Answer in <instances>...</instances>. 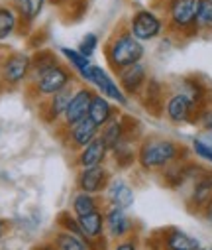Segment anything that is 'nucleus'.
Here are the masks:
<instances>
[{
  "mask_svg": "<svg viewBox=\"0 0 212 250\" xmlns=\"http://www.w3.org/2000/svg\"><path fill=\"white\" fill-rule=\"evenodd\" d=\"M185 148L167 138H146L137 146V164L146 171H163L183 160Z\"/></svg>",
  "mask_w": 212,
  "mask_h": 250,
  "instance_id": "nucleus-1",
  "label": "nucleus"
},
{
  "mask_svg": "<svg viewBox=\"0 0 212 250\" xmlns=\"http://www.w3.org/2000/svg\"><path fill=\"white\" fill-rule=\"evenodd\" d=\"M57 229H63V230H67V232H73V234L85 238V234H83V230H81V227H79L77 217L71 213V211L59 213V217H57Z\"/></svg>",
  "mask_w": 212,
  "mask_h": 250,
  "instance_id": "nucleus-26",
  "label": "nucleus"
},
{
  "mask_svg": "<svg viewBox=\"0 0 212 250\" xmlns=\"http://www.w3.org/2000/svg\"><path fill=\"white\" fill-rule=\"evenodd\" d=\"M49 240L53 242V246L57 250H91V246L87 244L85 238H81L73 232H67L63 229H57Z\"/></svg>",
  "mask_w": 212,
  "mask_h": 250,
  "instance_id": "nucleus-24",
  "label": "nucleus"
},
{
  "mask_svg": "<svg viewBox=\"0 0 212 250\" xmlns=\"http://www.w3.org/2000/svg\"><path fill=\"white\" fill-rule=\"evenodd\" d=\"M34 250H57V248L53 246V242H51V240H47V242H43V244H39V246H36Z\"/></svg>",
  "mask_w": 212,
  "mask_h": 250,
  "instance_id": "nucleus-34",
  "label": "nucleus"
},
{
  "mask_svg": "<svg viewBox=\"0 0 212 250\" xmlns=\"http://www.w3.org/2000/svg\"><path fill=\"white\" fill-rule=\"evenodd\" d=\"M159 242H161V250H198V248H202V244L196 236H193L177 227L163 229L159 232Z\"/></svg>",
  "mask_w": 212,
  "mask_h": 250,
  "instance_id": "nucleus-15",
  "label": "nucleus"
},
{
  "mask_svg": "<svg viewBox=\"0 0 212 250\" xmlns=\"http://www.w3.org/2000/svg\"><path fill=\"white\" fill-rule=\"evenodd\" d=\"M146 55V47L141 42H137L130 30H122L116 32L104 45V57H106V63L110 67V71L120 73L122 69L139 63Z\"/></svg>",
  "mask_w": 212,
  "mask_h": 250,
  "instance_id": "nucleus-2",
  "label": "nucleus"
},
{
  "mask_svg": "<svg viewBox=\"0 0 212 250\" xmlns=\"http://www.w3.org/2000/svg\"><path fill=\"white\" fill-rule=\"evenodd\" d=\"M104 223H106V238L110 242L124 240L128 236L135 234V230H137V225L128 215V211L118 209V207H106L104 209Z\"/></svg>",
  "mask_w": 212,
  "mask_h": 250,
  "instance_id": "nucleus-8",
  "label": "nucleus"
},
{
  "mask_svg": "<svg viewBox=\"0 0 212 250\" xmlns=\"http://www.w3.org/2000/svg\"><path fill=\"white\" fill-rule=\"evenodd\" d=\"M193 152H194L200 160L212 164V144H210V142H204V140L196 138V140L193 142Z\"/></svg>",
  "mask_w": 212,
  "mask_h": 250,
  "instance_id": "nucleus-29",
  "label": "nucleus"
},
{
  "mask_svg": "<svg viewBox=\"0 0 212 250\" xmlns=\"http://www.w3.org/2000/svg\"><path fill=\"white\" fill-rule=\"evenodd\" d=\"M96 47H98V36H96L95 32H89V34H85V36L81 38V42H79V45H77V51L83 53L85 57L93 59Z\"/></svg>",
  "mask_w": 212,
  "mask_h": 250,
  "instance_id": "nucleus-27",
  "label": "nucleus"
},
{
  "mask_svg": "<svg viewBox=\"0 0 212 250\" xmlns=\"http://www.w3.org/2000/svg\"><path fill=\"white\" fill-rule=\"evenodd\" d=\"M6 230H8V223H6L4 219H0V242L4 240V236H6Z\"/></svg>",
  "mask_w": 212,
  "mask_h": 250,
  "instance_id": "nucleus-33",
  "label": "nucleus"
},
{
  "mask_svg": "<svg viewBox=\"0 0 212 250\" xmlns=\"http://www.w3.org/2000/svg\"><path fill=\"white\" fill-rule=\"evenodd\" d=\"M104 197L102 195H91L85 191H75V195L71 197V207L69 211L75 217H83V215H91L95 211H104Z\"/></svg>",
  "mask_w": 212,
  "mask_h": 250,
  "instance_id": "nucleus-19",
  "label": "nucleus"
},
{
  "mask_svg": "<svg viewBox=\"0 0 212 250\" xmlns=\"http://www.w3.org/2000/svg\"><path fill=\"white\" fill-rule=\"evenodd\" d=\"M196 26L206 28V30L212 28V0H202L200 12H198V18H196Z\"/></svg>",
  "mask_w": 212,
  "mask_h": 250,
  "instance_id": "nucleus-28",
  "label": "nucleus"
},
{
  "mask_svg": "<svg viewBox=\"0 0 212 250\" xmlns=\"http://www.w3.org/2000/svg\"><path fill=\"white\" fill-rule=\"evenodd\" d=\"M116 81L128 97H137V95H141V91H144V87L148 83V69L139 61V63H134V65L122 69L120 73H116Z\"/></svg>",
  "mask_w": 212,
  "mask_h": 250,
  "instance_id": "nucleus-13",
  "label": "nucleus"
},
{
  "mask_svg": "<svg viewBox=\"0 0 212 250\" xmlns=\"http://www.w3.org/2000/svg\"><path fill=\"white\" fill-rule=\"evenodd\" d=\"M161 30H163V22L152 10H137L130 20V34L141 43L155 40L161 34Z\"/></svg>",
  "mask_w": 212,
  "mask_h": 250,
  "instance_id": "nucleus-12",
  "label": "nucleus"
},
{
  "mask_svg": "<svg viewBox=\"0 0 212 250\" xmlns=\"http://www.w3.org/2000/svg\"><path fill=\"white\" fill-rule=\"evenodd\" d=\"M200 120H202V124H204V128H206L208 132H212V108H206L204 114L200 116Z\"/></svg>",
  "mask_w": 212,
  "mask_h": 250,
  "instance_id": "nucleus-31",
  "label": "nucleus"
},
{
  "mask_svg": "<svg viewBox=\"0 0 212 250\" xmlns=\"http://www.w3.org/2000/svg\"><path fill=\"white\" fill-rule=\"evenodd\" d=\"M120 112H118V108H116V104L112 103V101H108L106 97H102V95H95L93 97V103H91V110H89V118L96 124L98 128H102V126H106V124L112 120V118H116Z\"/></svg>",
  "mask_w": 212,
  "mask_h": 250,
  "instance_id": "nucleus-20",
  "label": "nucleus"
},
{
  "mask_svg": "<svg viewBox=\"0 0 212 250\" xmlns=\"http://www.w3.org/2000/svg\"><path fill=\"white\" fill-rule=\"evenodd\" d=\"M200 215H202V219H204L208 225H212V197H210V201L204 205V209L200 211Z\"/></svg>",
  "mask_w": 212,
  "mask_h": 250,
  "instance_id": "nucleus-32",
  "label": "nucleus"
},
{
  "mask_svg": "<svg viewBox=\"0 0 212 250\" xmlns=\"http://www.w3.org/2000/svg\"><path fill=\"white\" fill-rule=\"evenodd\" d=\"M202 0H169V20L175 30L187 32L196 26V18L200 12Z\"/></svg>",
  "mask_w": 212,
  "mask_h": 250,
  "instance_id": "nucleus-9",
  "label": "nucleus"
},
{
  "mask_svg": "<svg viewBox=\"0 0 212 250\" xmlns=\"http://www.w3.org/2000/svg\"><path fill=\"white\" fill-rule=\"evenodd\" d=\"M110 179H112L110 169L106 166H98V167L79 169L75 185H77V191H85L91 195H104Z\"/></svg>",
  "mask_w": 212,
  "mask_h": 250,
  "instance_id": "nucleus-11",
  "label": "nucleus"
},
{
  "mask_svg": "<svg viewBox=\"0 0 212 250\" xmlns=\"http://www.w3.org/2000/svg\"><path fill=\"white\" fill-rule=\"evenodd\" d=\"M141 104H144L152 114H159L161 108H165V103H163V87L159 81L155 79H148L144 91H141Z\"/></svg>",
  "mask_w": 212,
  "mask_h": 250,
  "instance_id": "nucleus-22",
  "label": "nucleus"
},
{
  "mask_svg": "<svg viewBox=\"0 0 212 250\" xmlns=\"http://www.w3.org/2000/svg\"><path fill=\"white\" fill-rule=\"evenodd\" d=\"M198 250H208V248H198Z\"/></svg>",
  "mask_w": 212,
  "mask_h": 250,
  "instance_id": "nucleus-37",
  "label": "nucleus"
},
{
  "mask_svg": "<svg viewBox=\"0 0 212 250\" xmlns=\"http://www.w3.org/2000/svg\"><path fill=\"white\" fill-rule=\"evenodd\" d=\"M77 79H79L77 73L71 69L65 61H61V63H57L55 67L47 69L43 75H39L36 81L28 83V95L32 99L43 101V99H49L61 91L73 89Z\"/></svg>",
  "mask_w": 212,
  "mask_h": 250,
  "instance_id": "nucleus-3",
  "label": "nucleus"
},
{
  "mask_svg": "<svg viewBox=\"0 0 212 250\" xmlns=\"http://www.w3.org/2000/svg\"><path fill=\"white\" fill-rule=\"evenodd\" d=\"M112 250H139V236L132 234L124 240H118V242H114Z\"/></svg>",
  "mask_w": 212,
  "mask_h": 250,
  "instance_id": "nucleus-30",
  "label": "nucleus"
},
{
  "mask_svg": "<svg viewBox=\"0 0 212 250\" xmlns=\"http://www.w3.org/2000/svg\"><path fill=\"white\" fill-rule=\"evenodd\" d=\"M104 201L108 203V207H118V209H130L135 201V193H134V187L120 175L112 177L106 191H104Z\"/></svg>",
  "mask_w": 212,
  "mask_h": 250,
  "instance_id": "nucleus-14",
  "label": "nucleus"
},
{
  "mask_svg": "<svg viewBox=\"0 0 212 250\" xmlns=\"http://www.w3.org/2000/svg\"><path fill=\"white\" fill-rule=\"evenodd\" d=\"M100 136V128L91 120V118H85L83 122H79L77 126L69 128V130H61L59 132V138L63 142L65 148H69L71 152H79L83 150L85 146H89L93 140H96Z\"/></svg>",
  "mask_w": 212,
  "mask_h": 250,
  "instance_id": "nucleus-10",
  "label": "nucleus"
},
{
  "mask_svg": "<svg viewBox=\"0 0 212 250\" xmlns=\"http://www.w3.org/2000/svg\"><path fill=\"white\" fill-rule=\"evenodd\" d=\"M4 91V85H2V77H0V93Z\"/></svg>",
  "mask_w": 212,
  "mask_h": 250,
  "instance_id": "nucleus-36",
  "label": "nucleus"
},
{
  "mask_svg": "<svg viewBox=\"0 0 212 250\" xmlns=\"http://www.w3.org/2000/svg\"><path fill=\"white\" fill-rule=\"evenodd\" d=\"M110 160V150L104 146V142L100 138L93 140L89 146H85L83 150L75 152V166L79 169H87V167H98V166H106V162Z\"/></svg>",
  "mask_w": 212,
  "mask_h": 250,
  "instance_id": "nucleus-16",
  "label": "nucleus"
},
{
  "mask_svg": "<svg viewBox=\"0 0 212 250\" xmlns=\"http://www.w3.org/2000/svg\"><path fill=\"white\" fill-rule=\"evenodd\" d=\"M208 250H212V244H210V246H208Z\"/></svg>",
  "mask_w": 212,
  "mask_h": 250,
  "instance_id": "nucleus-38",
  "label": "nucleus"
},
{
  "mask_svg": "<svg viewBox=\"0 0 212 250\" xmlns=\"http://www.w3.org/2000/svg\"><path fill=\"white\" fill-rule=\"evenodd\" d=\"M165 116L175 122V124H183V122H196L200 120V116L204 114V110L193 101L189 99L185 93H175L165 101Z\"/></svg>",
  "mask_w": 212,
  "mask_h": 250,
  "instance_id": "nucleus-7",
  "label": "nucleus"
},
{
  "mask_svg": "<svg viewBox=\"0 0 212 250\" xmlns=\"http://www.w3.org/2000/svg\"><path fill=\"white\" fill-rule=\"evenodd\" d=\"M148 250H150V248H148Z\"/></svg>",
  "mask_w": 212,
  "mask_h": 250,
  "instance_id": "nucleus-39",
  "label": "nucleus"
},
{
  "mask_svg": "<svg viewBox=\"0 0 212 250\" xmlns=\"http://www.w3.org/2000/svg\"><path fill=\"white\" fill-rule=\"evenodd\" d=\"M32 71V55L26 51H6L0 57V77L4 89H18L28 83Z\"/></svg>",
  "mask_w": 212,
  "mask_h": 250,
  "instance_id": "nucleus-4",
  "label": "nucleus"
},
{
  "mask_svg": "<svg viewBox=\"0 0 212 250\" xmlns=\"http://www.w3.org/2000/svg\"><path fill=\"white\" fill-rule=\"evenodd\" d=\"M96 95V91L89 85H79L75 87V93L69 101V106L59 122V132L61 130H69L77 126L79 122H83L85 118H89V110H91V103H93V97Z\"/></svg>",
  "mask_w": 212,
  "mask_h": 250,
  "instance_id": "nucleus-5",
  "label": "nucleus"
},
{
  "mask_svg": "<svg viewBox=\"0 0 212 250\" xmlns=\"http://www.w3.org/2000/svg\"><path fill=\"white\" fill-rule=\"evenodd\" d=\"M212 197V171L204 169L194 181H193V189L189 197V209L194 213H200L204 205Z\"/></svg>",
  "mask_w": 212,
  "mask_h": 250,
  "instance_id": "nucleus-18",
  "label": "nucleus"
},
{
  "mask_svg": "<svg viewBox=\"0 0 212 250\" xmlns=\"http://www.w3.org/2000/svg\"><path fill=\"white\" fill-rule=\"evenodd\" d=\"M20 28H22V24H20L16 10L8 4H0V42L8 40Z\"/></svg>",
  "mask_w": 212,
  "mask_h": 250,
  "instance_id": "nucleus-25",
  "label": "nucleus"
},
{
  "mask_svg": "<svg viewBox=\"0 0 212 250\" xmlns=\"http://www.w3.org/2000/svg\"><path fill=\"white\" fill-rule=\"evenodd\" d=\"M85 85L93 87L98 95L106 97V99L112 101L114 104H122V106L128 104V95L120 89L118 81H116L104 67H100V65H96V63L93 65V71H91V75H89V79H87Z\"/></svg>",
  "mask_w": 212,
  "mask_h": 250,
  "instance_id": "nucleus-6",
  "label": "nucleus"
},
{
  "mask_svg": "<svg viewBox=\"0 0 212 250\" xmlns=\"http://www.w3.org/2000/svg\"><path fill=\"white\" fill-rule=\"evenodd\" d=\"M53 4H63V2H67V0H51Z\"/></svg>",
  "mask_w": 212,
  "mask_h": 250,
  "instance_id": "nucleus-35",
  "label": "nucleus"
},
{
  "mask_svg": "<svg viewBox=\"0 0 212 250\" xmlns=\"http://www.w3.org/2000/svg\"><path fill=\"white\" fill-rule=\"evenodd\" d=\"M43 4H45V0H12L10 6L16 10L22 28H26V26L30 28L36 22V18L41 14Z\"/></svg>",
  "mask_w": 212,
  "mask_h": 250,
  "instance_id": "nucleus-23",
  "label": "nucleus"
},
{
  "mask_svg": "<svg viewBox=\"0 0 212 250\" xmlns=\"http://www.w3.org/2000/svg\"><path fill=\"white\" fill-rule=\"evenodd\" d=\"M59 55L65 59V63L77 73V77L87 83L91 71H93V61L89 57H85L83 53L77 51V47H59Z\"/></svg>",
  "mask_w": 212,
  "mask_h": 250,
  "instance_id": "nucleus-21",
  "label": "nucleus"
},
{
  "mask_svg": "<svg viewBox=\"0 0 212 250\" xmlns=\"http://www.w3.org/2000/svg\"><path fill=\"white\" fill-rule=\"evenodd\" d=\"M75 93V87L73 89H67V91H61L49 99H43L41 101V118L43 122H47L49 126H55V124L61 122L67 106H69V101Z\"/></svg>",
  "mask_w": 212,
  "mask_h": 250,
  "instance_id": "nucleus-17",
  "label": "nucleus"
}]
</instances>
